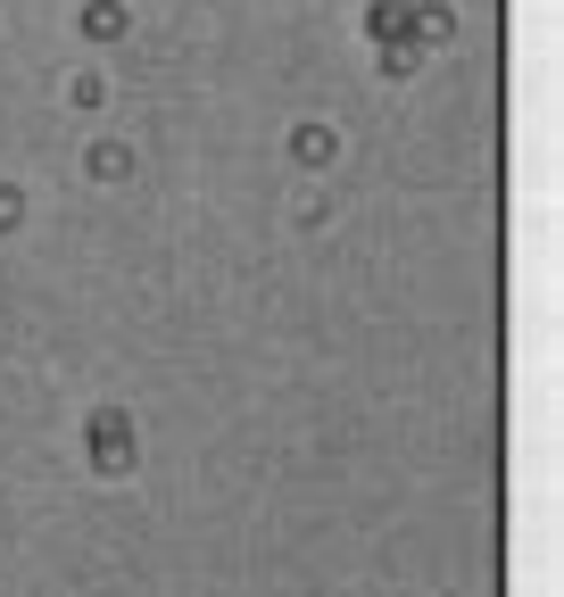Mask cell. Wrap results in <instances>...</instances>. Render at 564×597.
I'll return each instance as SVG.
<instances>
[{"mask_svg": "<svg viewBox=\"0 0 564 597\" xmlns=\"http://www.w3.org/2000/svg\"><path fill=\"white\" fill-rule=\"evenodd\" d=\"M92 457H100V473L133 465V424H125V415H100V424H92Z\"/></svg>", "mask_w": 564, "mask_h": 597, "instance_id": "6da1fadb", "label": "cell"}, {"mask_svg": "<svg viewBox=\"0 0 564 597\" xmlns=\"http://www.w3.org/2000/svg\"><path fill=\"white\" fill-rule=\"evenodd\" d=\"M25 216V200H18V191H0V224H18Z\"/></svg>", "mask_w": 564, "mask_h": 597, "instance_id": "277c9868", "label": "cell"}, {"mask_svg": "<svg viewBox=\"0 0 564 597\" xmlns=\"http://www.w3.org/2000/svg\"><path fill=\"white\" fill-rule=\"evenodd\" d=\"M300 158H307V167H332V133L307 125V133H300Z\"/></svg>", "mask_w": 564, "mask_h": 597, "instance_id": "7a4b0ae2", "label": "cell"}, {"mask_svg": "<svg viewBox=\"0 0 564 597\" xmlns=\"http://www.w3.org/2000/svg\"><path fill=\"white\" fill-rule=\"evenodd\" d=\"M125 167H133L125 149H92V174H100V183H116V174H125Z\"/></svg>", "mask_w": 564, "mask_h": 597, "instance_id": "3957f363", "label": "cell"}]
</instances>
